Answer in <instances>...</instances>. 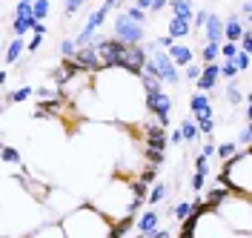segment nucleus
<instances>
[{"mask_svg": "<svg viewBox=\"0 0 252 238\" xmlns=\"http://www.w3.org/2000/svg\"><path fill=\"white\" fill-rule=\"evenodd\" d=\"M112 221L94 206H78L61 221L66 238H109Z\"/></svg>", "mask_w": 252, "mask_h": 238, "instance_id": "nucleus-1", "label": "nucleus"}, {"mask_svg": "<svg viewBox=\"0 0 252 238\" xmlns=\"http://www.w3.org/2000/svg\"><path fill=\"white\" fill-rule=\"evenodd\" d=\"M220 187H229L238 195H250V152H235L232 158H226L223 172L218 175Z\"/></svg>", "mask_w": 252, "mask_h": 238, "instance_id": "nucleus-2", "label": "nucleus"}, {"mask_svg": "<svg viewBox=\"0 0 252 238\" xmlns=\"http://www.w3.org/2000/svg\"><path fill=\"white\" fill-rule=\"evenodd\" d=\"M141 72L158 78L160 83H169V86H178V83H181V72H178V66L172 64L169 52H163V49H152V52H146V64H143Z\"/></svg>", "mask_w": 252, "mask_h": 238, "instance_id": "nucleus-3", "label": "nucleus"}, {"mask_svg": "<svg viewBox=\"0 0 252 238\" xmlns=\"http://www.w3.org/2000/svg\"><path fill=\"white\" fill-rule=\"evenodd\" d=\"M143 109L149 112V115H155V121L166 129L169 127V115H172V98H169V92H163V89L146 92L143 95Z\"/></svg>", "mask_w": 252, "mask_h": 238, "instance_id": "nucleus-4", "label": "nucleus"}, {"mask_svg": "<svg viewBox=\"0 0 252 238\" xmlns=\"http://www.w3.org/2000/svg\"><path fill=\"white\" fill-rule=\"evenodd\" d=\"M112 37L115 40H121V43H143V26L141 23H135V20H129L124 12H118L115 20H112Z\"/></svg>", "mask_w": 252, "mask_h": 238, "instance_id": "nucleus-5", "label": "nucleus"}, {"mask_svg": "<svg viewBox=\"0 0 252 238\" xmlns=\"http://www.w3.org/2000/svg\"><path fill=\"white\" fill-rule=\"evenodd\" d=\"M143 64H146V49H143L141 43H132V46L126 43L115 69H124V72H129V75H141Z\"/></svg>", "mask_w": 252, "mask_h": 238, "instance_id": "nucleus-6", "label": "nucleus"}, {"mask_svg": "<svg viewBox=\"0 0 252 238\" xmlns=\"http://www.w3.org/2000/svg\"><path fill=\"white\" fill-rule=\"evenodd\" d=\"M143 135H146V149H160V152H166V146H169V135H166V129L160 127V124H143Z\"/></svg>", "mask_w": 252, "mask_h": 238, "instance_id": "nucleus-7", "label": "nucleus"}, {"mask_svg": "<svg viewBox=\"0 0 252 238\" xmlns=\"http://www.w3.org/2000/svg\"><path fill=\"white\" fill-rule=\"evenodd\" d=\"M75 64L83 69V72H89V75H94V72H103L100 69V58H97V52H94V46H78V52H75Z\"/></svg>", "mask_w": 252, "mask_h": 238, "instance_id": "nucleus-8", "label": "nucleus"}, {"mask_svg": "<svg viewBox=\"0 0 252 238\" xmlns=\"http://www.w3.org/2000/svg\"><path fill=\"white\" fill-rule=\"evenodd\" d=\"M218 78H220L218 64H204L201 66V75H198V89L201 92H212L218 86Z\"/></svg>", "mask_w": 252, "mask_h": 238, "instance_id": "nucleus-9", "label": "nucleus"}, {"mask_svg": "<svg viewBox=\"0 0 252 238\" xmlns=\"http://www.w3.org/2000/svg\"><path fill=\"white\" fill-rule=\"evenodd\" d=\"M204 32H206V43H220L223 40V20L215 12H206Z\"/></svg>", "mask_w": 252, "mask_h": 238, "instance_id": "nucleus-10", "label": "nucleus"}, {"mask_svg": "<svg viewBox=\"0 0 252 238\" xmlns=\"http://www.w3.org/2000/svg\"><path fill=\"white\" fill-rule=\"evenodd\" d=\"M158 227H160V212H158V209H146L141 218H138V233L146 236V238L152 236Z\"/></svg>", "mask_w": 252, "mask_h": 238, "instance_id": "nucleus-11", "label": "nucleus"}, {"mask_svg": "<svg viewBox=\"0 0 252 238\" xmlns=\"http://www.w3.org/2000/svg\"><path fill=\"white\" fill-rule=\"evenodd\" d=\"M166 52H169V58H172L175 66H187V64H192V61H195V52H192L187 43H172Z\"/></svg>", "mask_w": 252, "mask_h": 238, "instance_id": "nucleus-12", "label": "nucleus"}, {"mask_svg": "<svg viewBox=\"0 0 252 238\" xmlns=\"http://www.w3.org/2000/svg\"><path fill=\"white\" fill-rule=\"evenodd\" d=\"M247 26H250L247 20H238L235 15H229V17H226V23H223V37H226V40H232V43H238Z\"/></svg>", "mask_w": 252, "mask_h": 238, "instance_id": "nucleus-13", "label": "nucleus"}, {"mask_svg": "<svg viewBox=\"0 0 252 238\" xmlns=\"http://www.w3.org/2000/svg\"><path fill=\"white\" fill-rule=\"evenodd\" d=\"M189 118L195 121V127H198V132H204V135H212V129H215V118H212V106H206V109H201V112H192Z\"/></svg>", "mask_w": 252, "mask_h": 238, "instance_id": "nucleus-14", "label": "nucleus"}, {"mask_svg": "<svg viewBox=\"0 0 252 238\" xmlns=\"http://www.w3.org/2000/svg\"><path fill=\"white\" fill-rule=\"evenodd\" d=\"M166 29H169V37H172V40H184V37L192 32V23H189L187 17H175L172 15V20H169Z\"/></svg>", "mask_w": 252, "mask_h": 238, "instance_id": "nucleus-15", "label": "nucleus"}, {"mask_svg": "<svg viewBox=\"0 0 252 238\" xmlns=\"http://www.w3.org/2000/svg\"><path fill=\"white\" fill-rule=\"evenodd\" d=\"M169 9H172L175 17H187L189 23H192V15H195L192 0H169Z\"/></svg>", "mask_w": 252, "mask_h": 238, "instance_id": "nucleus-16", "label": "nucleus"}, {"mask_svg": "<svg viewBox=\"0 0 252 238\" xmlns=\"http://www.w3.org/2000/svg\"><path fill=\"white\" fill-rule=\"evenodd\" d=\"M132 224H135V215H124L121 221H112L109 227V238H124L129 230H132Z\"/></svg>", "mask_w": 252, "mask_h": 238, "instance_id": "nucleus-17", "label": "nucleus"}, {"mask_svg": "<svg viewBox=\"0 0 252 238\" xmlns=\"http://www.w3.org/2000/svg\"><path fill=\"white\" fill-rule=\"evenodd\" d=\"M23 46H26V43H23V37H15L12 43H6V55H3V58H6V64H17V61H20V55H23Z\"/></svg>", "mask_w": 252, "mask_h": 238, "instance_id": "nucleus-18", "label": "nucleus"}, {"mask_svg": "<svg viewBox=\"0 0 252 238\" xmlns=\"http://www.w3.org/2000/svg\"><path fill=\"white\" fill-rule=\"evenodd\" d=\"M178 132H181V138H184L187 143H192L195 138H198V135H201V132H198V127H195V121H192V118H184V121H181V127H178Z\"/></svg>", "mask_w": 252, "mask_h": 238, "instance_id": "nucleus-19", "label": "nucleus"}, {"mask_svg": "<svg viewBox=\"0 0 252 238\" xmlns=\"http://www.w3.org/2000/svg\"><path fill=\"white\" fill-rule=\"evenodd\" d=\"M49 78H52V83H55V86L61 89V86H66V83L72 80V72H69V69H66V66L61 64V66H55V69L49 72Z\"/></svg>", "mask_w": 252, "mask_h": 238, "instance_id": "nucleus-20", "label": "nucleus"}, {"mask_svg": "<svg viewBox=\"0 0 252 238\" xmlns=\"http://www.w3.org/2000/svg\"><path fill=\"white\" fill-rule=\"evenodd\" d=\"M166 195H169V187H166V184H155L152 192L146 195V204L155 206V204H160V201H166Z\"/></svg>", "mask_w": 252, "mask_h": 238, "instance_id": "nucleus-21", "label": "nucleus"}, {"mask_svg": "<svg viewBox=\"0 0 252 238\" xmlns=\"http://www.w3.org/2000/svg\"><path fill=\"white\" fill-rule=\"evenodd\" d=\"M52 12V3L49 0H32V17L34 20H46Z\"/></svg>", "mask_w": 252, "mask_h": 238, "instance_id": "nucleus-22", "label": "nucleus"}, {"mask_svg": "<svg viewBox=\"0 0 252 238\" xmlns=\"http://www.w3.org/2000/svg\"><path fill=\"white\" fill-rule=\"evenodd\" d=\"M206 106H212V98L206 95V92H198V95L189 98V112H201Z\"/></svg>", "mask_w": 252, "mask_h": 238, "instance_id": "nucleus-23", "label": "nucleus"}, {"mask_svg": "<svg viewBox=\"0 0 252 238\" xmlns=\"http://www.w3.org/2000/svg\"><path fill=\"white\" fill-rule=\"evenodd\" d=\"M138 80H141L143 92H158V89H163V83H160L158 78H152V75H146V72H141V75H138Z\"/></svg>", "mask_w": 252, "mask_h": 238, "instance_id": "nucleus-24", "label": "nucleus"}, {"mask_svg": "<svg viewBox=\"0 0 252 238\" xmlns=\"http://www.w3.org/2000/svg\"><path fill=\"white\" fill-rule=\"evenodd\" d=\"M143 158L149 161V167H163V161H166V152H160V149H143Z\"/></svg>", "mask_w": 252, "mask_h": 238, "instance_id": "nucleus-25", "label": "nucleus"}, {"mask_svg": "<svg viewBox=\"0 0 252 238\" xmlns=\"http://www.w3.org/2000/svg\"><path fill=\"white\" fill-rule=\"evenodd\" d=\"M220 43H204V49H201V58H204V64H215L218 61V52Z\"/></svg>", "mask_w": 252, "mask_h": 238, "instance_id": "nucleus-26", "label": "nucleus"}, {"mask_svg": "<svg viewBox=\"0 0 252 238\" xmlns=\"http://www.w3.org/2000/svg\"><path fill=\"white\" fill-rule=\"evenodd\" d=\"M0 161L3 164H20V152H17L15 146H3L0 143Z\"/></svg>", "mask_w": 252, "mask_h": 238, "instance_id": "nucleus-27", "label": "nucleus"}, {"mask_svg": "<svg viewBox=\"0 0 252 238\" xmlns=\"http://www.w3.org/2000/svg\"><path fill=\"white\" fill-rule=\"evenodd\" d=\"M32 238H66L61 230V224H52V227H43V230H37Z\"/></svg>", "mask_w": 252, "mask_h": 238, "instance_id": "nucleus-28", "label": "nucleus"}, {"mask_svg": "<svg viewBox=\"0 0 252 238\" xmlns=\"http://www.w3.org/2000/svg\"><path fill=\"white\" fill-rule=\"evenodd\" d=\"M129 192H132L135 198H141L143 204H146V195H149V184H143L141 178H138V181H132V184H129Z\"/></svg>", "mask_w": 252, "mask_h": 238, "instance_id": "nucleus-29", "label": "nucleus"}, {"mask_svg": "<svg viewBox=\"0 0 252 238\" xmlns=\"http://www.w3.org/2000/svg\"><path fill=\"white\" fill-rule=\"evenodd\" d=\"M218 69H220V75H223V78H229V80H235L238 75H241V72H238V66H235V61H229V58H226L223 64H218Z\"/></svg>", "mask_w": 252, "mask_h": 238, "instance_id": "nucleus-30", "label": "nucleus"}, {"mask_svg": "<svg viewBox=\"0 0 252 238\" xmlns=\"http://www.w3.org/2000/svg\"><path fill=\"white\" fill-rule=\"evenodd\" d=\"M32 92H34L32 86H20V89H15V92H9V95H6V101H9V103H20V101H26Z\"/></svg>", "mask_w": 252, "mask_h": 238, "instance_id": "nucleus-31", "label": "nucleus"}, {"mask_svg": "<svg viewBox=\"0 0 252 238\" xmlns=\"http://www.w3.org/2000/svg\"><path fill=\"white\" fill-rule=\"evenodd\" d=\"M215 152H218V158H232V155H235L238 152V143L235 141H226V143H220V146H215Z\"/></svg>", "mask_w": 252, "mask_h": 238, "instance_id": "nucleus-32", "label": "nucleus"}, {"mask_svg": "<svg viewBox=\"0 0 252 238\" xmlns=\"http://www.w3.org/2000/svg\"><path fill=\"white\" fill-rule=\"evenodd\" d=\"M226 101H229L232 106H235V103H241V101H244V92H241V89H238V86H235V80H229V86H226Z\"/></svg>", "mask_w": 252, "mask_h": 238, "instance_id": "nucleus-33", "label": "nucleus"}, {"mask_svg": "<svg viewBox=\"0 0 252 238\" xmlns=\"http://www.w3.org/2000/svg\"><path fill=\"white\" fill-rule=\"evenodd\" d=\"M232 61H235L238 72H247V69L252 66V61H250V52H241V49L235 52V58H232Z\"/></svg>", "mask_w": 252, "mask_h": 238, "instance_id": "nucleus-34", "label": "nucleus"}, {"mask_svg": "<svg viewBox=\"0 0 252 238\" xmlns=\"http://www.w3.org/2000/svg\"><path fill=\"white\" fill-rule=\"evenodd\" d=\"M189 212H192V201H181V204H175V209H172V215L178 221H184Z\"/></svg>", "mask_w": 252, "mask_h": 238, "instance_id": "nucleus-35", "label": "nucleus"}, {"mask_svg": "<svg viewBox=\"0 0 252 238\" xmlns=\"http://www.w3.org/2000/svg\"><path fill=\"white\" fill-rule=\"evenodd\" d=\"M124 15L129 17V20H135V23H141V26L146 23V12H143V9H138V6H129Z\"/></svg>", "mask_w": 252, "mask_h": 238, "instance_id": "nucleus-36", "label": "nucleus"}, {"mask_svg": "<svg viewBox=\"0 0 252 238\" xmlns=\"http://www.w3.org/2000/svg\"><path fill=\"white\" fill-rule=\"evenodd\" d=\"M75 52H78V43H75L72 37L61 40V55H63V58H75Z\"/></svg>", "mask_w": 252, "mask_h": 238, "instance_id": "nucleus-37", "label": "nucleus"}, {"mask_svg": "<svg viewBox=\"0 0 252 238\" xmlns=\"http://www.w3.org/2000/svg\"><path fill=\"white\" fill-rule=\"evenodd\" d=\"M241 52H250L252 55V32H250V26H247V29H244V34H241Z\"/></svg>", "mask_w": 252, "mask_h": 238, "instance_id": "nucleus-38", "label": "nucleus"}, {"mask_svg": "<svg viewBox=\"0 0 252 238\" xmlns=\"http://www.w3.org/2000/svg\"><path fill=\"white\" fill-rule=\"evenodd\" d=\"M43 37H46V34H34V37H32V40H29V43H26V46H23V49H26L29 55H34L37 49L43 46Z\"/></svg>", "mask_w": 252, "mask_h": 238, "instance_id": "nucleus-39", "label": "nucleus"}, {"mask_svg": "<svg viewBox=\"0 0 252 238\" xmlns=\"http://www.w3.org/2000/svg\"><path fill=\"white\" fill-rule=\"evenodd\" d=\"M83 3H86V0H66V6H63V15L72 17V15L80 9V6H83Z\"/></svg>", "mask_w": 252, "mask_h": 238, "instance_id": "nucleus-40", "label": "nucleus"}, {"mask_svg": "<svg viewBox=\"0 0 252 238\" xmlns=\"http://www.w3.org/2000/svg\"><path fill=\"white\" fill-rule=\"evenodd\" d=\"M15 17H32V3H23V0H17Z\"/></svg>", "mask_w": 252, "mask_h": 238, "instance_id": "nucleus-41", "label": "nucleus"}, {"mask_svg": "<svg viewBox=\"0 0 252 238\" xmlns=\"http://www.w3.org/2000/svg\"><path fill=\"white\" fill-rule=\"evenodd\" d=\"M218 52L223 55V58H229V61H232V58H235V52H238V43H232V40H226V43H223V46H220Z\"/></svg>", "mask_w": 252, "mask_h": 238, "instance_id": "nucleus-42", "label": "nucleus"}, {"mask_svg": "<svg viewBox=\"0 0 252 238\" xmlns=\"http://www.w3.org/2000/svg\"><path fill=\"white\" fill-rule=\"evenodd\" d=\"M166 6H169V0H152L149 9H146V15H158V12H163Z\"/></svg>", "mask_w": 252, "mask_h": 238, "instance_id": "nucleus-43", "label": "nucleus"}, {"mask_svg": "<svg viewBox=\"0 0 252 238\" xmlns=\"http://www.w3.org/2000/svg\"><path fill=\"white\" fill-rule=\"evenodd\" d=\"M195 172L209 175V158H204V155H198V158H195Z\"/></svg>", "mask_w": 252, "mask_h": 238, "instance_id": "nucleus-44", "label": "nucleus"}, {"mask_svg": "<svg viewBox=\"0 0 252 238\" xmlns=\"http://www.w3.org/2000/svg\"><path fill=\"white\" fill-rule=\"evenodd\" d=\"M158 178V167H146V170H141V181L143 184H152Z\"/></svg>", "mask_w": 252, "mask_h": 238, "instance_id": "nucleus-45", "label": "nucleus"}, {"mask_svg": "<svg viewBox=\"0 0 252 238\" xmlns=\"http://www.w3.org/2000/svg\"><path fill=\"white\" fill-rule=\"evenodd\" d=\"M189 187H192V190L195 192H201L206 187V175H201V172H195L192 175V184H189Z\"/></svg>", "mask_w": 252, "mask_h": 238, "instance_id": "nucleus-46", "label": "nucleus"}, {"mask_svg": "<svg viewBox=\"0 0 252 238\" xmlns=\"http://www.w3.org/2000/svg\"><path fill=\"white\" fill-rule=\"evenodd\" d=\"M250 141H252V127L250 124H247V127H244V132H241V138H238V146H250Z\"/></svg>", "mask_w": 252, "mask_h": 238, "instance_id": "nucleus-47", "label": "nucleus"}, {"mask_svg": "<svg viewBox=\"0 0 252 238\" xmlns=\"http://www.w3.org/2000/svg\"><path fill=\"white\" fill-rule=\"evenodd\" d=\"M204 23H206V12L201 9V12L192 15V26H195V29H204Z\"/></svg>", "mask_w": 252, "mask_h": 238, "instance_id": "nucleus-48", "label": "nucleus"}, {"mask_svg": "<svg viewBox=\"0 0 252 238\" xmlns=\"http://www.w3.org/2000/svg\"><path fill=\"white\" fill-rule=\"evenodd\" d=\"M198 75H201V66L198 64H187V80H198Z\"/></svg>", "mask_w": 252, "mask_h": 238, "instance_id": "nucleus-49", "label": "nucleus"}, {"mask_svg": "<svg viewBox=\"0 0 252 238\" xmlns=\"http://www.w3.org/2000/svg\"><path fill=\"white\" fill-rule=\"evenodd\" d=\"M201 155H204V158H212V155H215V143L206 141L204 146H201Z\"/></svg>", "mask_w": 252, "mask_h": 238, "instance_id": "nucleus-50", "label": "nucleus"}, {"mask_svg": "<svg viewBox=\"0 0 252 238\" xmlns=\"http://www.w3.org/2000/svg\"><path fill=\"white\" fill-rule=\"evenodd\" d=\"M32 32H34V34H46L49 29H46V23H43V20H34V23H32Z\"/></svg>", "mask_w": 252, "mask_h": 238, "instance_id": "nucleus-51", "label": "nucleus"}, {"mask_svg": "<svg viewBox=\"0 0 252 238\" xmlns=\"http://www.w3.org/2000/svg\"><path fill=\"white\" fill-rule=\"evenodd\" d=\"M149 238H172V233H169L166 227H158V230H155V233H152Z\"/></svg>", "mask_w": 252, "mask_h": 238, "instance_id": "nucleus-52", "label": "nucleus"}, {"mask_svg": "<svg viewBox=\"0 0 252 238\" xmlns=\"http://www.w3.org/2000/svg\"><path fill=\"white\" fill-rule=\"evenodd\" d=\"M121 6H124V0H103V9H121Z\"/></svg>", "mask_w": 252, "mask_h": 238, "instance_id": "nucleus-53", "label": "nucleus"}, {"mask_svg": "<svg viewBox=\"0 0 252 238\" xmlns=\"http://www.w3.org/2000/svg\"><path fill=\"white\" fill-rule=\"evenodd\" d=\"M250 15H252V6H250V0H247V3L241 6V17H244V20L250 23Z\"/></svg>", "mask_w": 252, "mask_h": 238, "instance_id": "nucleus-54", "label": "nucleus"}, {"mask_svg": "<svg viewBox=\"0 0 252 238\" xmlns=\"http://www.w3.org/2000/svg\"><path fill=\"white\" fill-rule=\"evenodd\" d=\"M169 143H184V138H181V132H178V129L169 135Z\"/></svg>", "mask_w": 252, "mask_h": 238, "instance_id": "nucleus-55", "label": "nucleus"}, {"mask_svg": "<svg viewBox=\"0 0 252 238\" xmlns=\"http://www.w3.org/2000/svg\"><path fill=\"white\" fill-rule=\"evenodd\" d=\"M149 3H152V0H135V6H138V9H143V12L149 9Z\"/></svg>", "mask_w": 252, "mask_h": 238, "instance_id": "nucleus-56", "label": "nucleus"}, {"mask_svg": "<svg viewBox=\"0 0 252 238\" xmlns=\"http://www.w3.org/2000/svg\"><path fill=\"white\" fill-rule=\"evenodd\" d=\"M6 80H9V72H0V86H6Z\"/></svg>", "mask_w": 252, "mask_h": 238, "instance_id": "nucleus-57", "label": "nucleus"}, {"mask_svg": "<svg viewBox=\"0 0 252 238\" xmlns=\"http://www.w3.org/2000/svg\"><path fill=\"white\" fill-rule=\"evenodd\" d=\"M132 238H146V236H141V233H138V236H132Z\"/></svg>", "mask_w": 252, "mask_h": 238, "instance_id": "nucleus-58", "label": "nucleus"}, {"mask_svg": "<svg viewBox=\"0 0 252 238\" xmlns=\"http://www.w3.org/2000/svg\"><path fill=\"white\" fill-rule=\"evenodd\" d=\"M0 115H3V106H0Z\"/></svg>", "mask_w": 252, "mask_h": 238, "instance_id": "nucleus-59", "label": "nucleus"}, {"mask_svg": "<svg viewBox=\"0 0 252 238\" xmlns=\"http://www.w3.org/2000/svg\"><path fill=\"white\" fill-rule=\"evenodd\" d=\"M0 238H3V236H0Z\"/></svg>", "mask_w": 252, "mask_h": 238, "instance_id": "nucleus-60", "label": "nucleus"}]
</instances>
